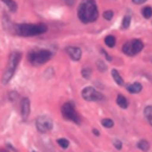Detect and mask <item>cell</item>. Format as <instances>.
I'll return each mask as SVG.
<instances>
[{
  "mask_svg": "<svg viewBox=\"0 0 152 152\" xmlns=\"http://www.w3.org/2000/svg\"><path fill=\"white\" fill-rule=\"evenodd\" d=\"M77 15H78V19L84 24L94 23L99 15V11H97V6L95 1L94 0H81Z\"/></svg>",
  "mask_w": 152,
  "mask_h": 152,
  "instance_id": "obj_1",
  "label": "cell"
},
{
  "mask_svg": "<svg viewBox=\"0 0 152 152\" xmlns=\"http://www.w3.org/2000/svg\"><path fill=\"white\" fill-rule=\"evenodd\" d=\"M48 26L45 24H18L14 25V32L19 36L30 37V36H37L46 32Z\"/></svg>",
  "mask_w": 152,
  "mask_h": 152,
  "instance_id": "obj_2",
  "label": "cell"
},
{
  "mask_svg": "<svg viewBox=\"0 0 152 152\" xmlns=\"http://www.w3.org/2000/svg\"><path fill=\"white\" fill-rule=\"evenodd\" d=\"M21 59V53L19 51H13L11 52L10 57H8V62H7V65L4 70V74H2V78H1V82L5 84V83H8L11 81V78L13 77L15 70H17V66L19 64Z\"/></svg>",
  "mask_w": 152,
  "mask_h": 152,
  "instance_id": "obj_3",
  "label": "cell"
},
{
  "mask_svg": "<svg viewBox=\"0 0 152 152\" xmlns=\"http://www.w3.org/2000/svg\"><path fill=\"white\" fill-rule=\"evenodd\" d=\"M27 57L31 64L38 66L46 63L52 57V53L49 50H36V51H30Z\"/></svg>",
  "mask_w": 152,
  "mask_h": 152,
  "instance_id": "obj_4",
  "label": "cell"
},
{
  "mask_svg": "<svg viewBox=\"0 0 152 152\" xmlns=\"http://www.w3.org/2000/svg\"><path fill=\"white\" fill-rule=\"evenodd\" d=\"M144 48V44L141 40L139 39H132V40H128L122 46V51L125 55L127 56H135L137 53H139Z\"/></svg>",
  "mask_w": 152,
  "mask_h": 152,
  "instance_id": "obj_5",
  "label": "cell"
},
{
  "mask_svg": "<svg viewBox=\"0 0 152 152\" xmlns=\"http://www.w3.org/2000/svg\"><path fill=\"white\" fill-rule=\"evenodd\" d=\"M62 114L65 119L75 122V124H80L81 122V119H80V115L77 114L76 109H75V106L74 103L71 102H65L63 106H62Z\"/></svg>",
  "mask_w": 152,
  "mask_h": 152,
  "instance_id": "obj_6",
  "label": "cell"
},
{
  "mask_svg": "<svg viewBox=\"0 0 152 152\" xmlns=\"http://www.w3.org/2000/svg\"><path fill=\"white\" fill-rule=\"evenodd\" d=\"M36 127H37V129L40 133H46V132H49V131L52 129L53 121L48 115H39L36 119Z\"/></svg>",
  "mask_w": 152,
  "mask_h": 152,
  "instance_id": "obj_7",
  "label": "cell"
},
{
  "mask_svg": "<svg viewBox=\"0 0 152 152\" xmlns=\"http://www.w3.org/2000/svg\"><path fill=\"white\" fill-rule=\"evenodd\" d=\"M82 97L86 101H100L103 99V95L93 87H86L82 90Z\"/></svg>",
  "mask_w": 152,
  "mask_h": 152,
  "instance_id": "obj_8",
  "label": "cell"
},
{
  "mask_svg": "<svg viewBox=\"0 0 152 152\" xmlns=\"http://www.w3.org/2000/svg\"><path fill=\"white\" fill-rule=\"evenodd\" d=\"M30 109H31L30 100H28L27 97H24L23 101H21V108H20L23 120H27V118H28V115H30Z\"/></svg>",
  "mask_w": 152,
  "mask_h": 152,
  "instance_id": "obj_9",
  "label": "cell"
},
{
  "mask_svg": "<svg viewBox=\"0 0 152 152\" xmlns=\"http://www.w3.org/2000/svg\"><path fill=\"white\" fill-rule=\"evenodd\" d=\"M65 51H66V53L69 55V57H70L71 59H74V61H78V59L81 58V56H82V51H81V49L77 48V46H68V48L65 49Z\"/></svg>",
  "mask_w": 152,
  "mask_h": 152,
  "instance_id": "obj_10",
  "label": "cell"
},
{
  "mask_svg": "<svg viewBox=\"0 0 152 152\" xmlns=\"http://www.w3.org/2000/svg\"><path fill=\"white\" fill-rule=\"evenodd\" d=\"M126 89H127V91H128V93H131V94H138V93H140V91H141L142 86H141L140 83L135 82V83L128 84V86L126 87Z\"/></svg>",
  "mask_w": 152,
  "mask_h": 152,
  "instance_id": "obj_11",
  "label": "cell"
},
{
  "mask_svg": "<svg viewBox=\"0 0 152 152\" xmlns=\"http://www.w3.org/2000/svg\"><path fill=\"white\" fill-rule=\"evenodd\" d=\"M116 103H118L119 107L122 108V109H126V108L128 107V101H127V99H126L124 95H121V94H119V95L116 96Z\"/></svg>",
  "mask_w": 152,
  "mask_h": 152,
  "instance_id": "obj_12",
  "label": "cell"
},
{
  "mask_svg": "<svg viewBox=\"0 0 152 152\" xmlns=\"http://www.w3.org/2000/svg\"><path fill=\"white\" fill-rule=\"evenodd\" d=\"M112 76H113V78H114V81H115L116 84H119V86H122V84H124V80H122V77L120 76V74H119L118 70L113 69V70H112Z\"/></svg>",
  "mask_w": 152,
  "mask_h": 152,
  "instance_id": "obj_13",
  "label": "cell"
},
{
  "mask_svg": "<svg viewBox=\"0 0 152 152\" xmlns=\"http://www.w3.org/2000/svg\"><path fill=\"white\" fill-rule=\"evenodd\" d=\"M144 115H145V118L147 119V121L150 122V125L152 126V106L145 107V109H144Z\"/></svg>",
  "mask_w": 152,
  "mask_h": 152,
  "instance_id": "obj_14",
  "label": "cell"
},
{
  "mask_svg": "<svg viewBox=\"0 0 152 152\" xmlns=\"http://www.w3.org/2000/svg\"><path fill=\"white\" fill-rule=\"evenodd\" d=\"M4 4H6V6L10 8L11 12H15L17 11V4L14 0H1Z\"/></svg>",
  "mask_w": 152,
  "mask_h": 152,
  "instance_id": "obj_15",
  "label": "cell"
},
{
  "mask_svg": "<svg viewBox=\"0 0 152 152\" xmlns=\"http://www.w3.org/2000/svg\"><path fill=\"white\" fill-rule=\"evenodd\" d=\"M137 146H138V148H140L141 151H148V148H150V144H148L146 140H140V141H138Z\"/></svg>",
  "mask_w": 152,
  "mask_h": 152,
  "instance_id": "obj_16",
  "label": "cell"
},
{
  "mask_svg": "<svg viewBox=\"0 0 152 152\" xmlns=\"http://www.w3.org/2000/svg\"><path fill=\"white\" fill-rule=\"evenodd\" d=\"M101 124H102V126L106 127V128H112V127L114 126V121H113L112 119H108V118L102 119V120H101Z\"/></svg>",
  "mask_w": 152,
  "mask_h": 152,
  "instance_id": "obj_17",
  "label": "cell"
},
{
  "mask_svg": "<svg viewBox=\"0 0 152 152\" xmlns=\"http://www.w3.org/2000/svg\"><path fill=\"white\" fill-rule=\"evenodd\" d=\"M104 44L107 46H109V48H113L115 45V38H114V36H107L104 38Z\"/></svg>",
  "mask_w": 152,
  "mask_h": 152,
  "instance_id": "obj_18",
  "label": "cell"
},
{
  "mask_svg": "<svg viewBox=\"0 0 152 152\" xmlns=\"http://www.w3.org/2000/svg\"><path fill=\"white\" fill-rule=\"evenodd\" d=\"M142 17L146 18V19H148V18L152 17V8H151L150 6L142 8Z\"/></svg>",
  "mask_w": 152,
  "mask_h": 152,
  "instance_id": "obj_19",
  "label": "cell"
},
{
  "mask_svg": "<svg viewBox=\"0 0 152 152\" xmlns=\"http://www.w3.org/2000/svg\"><path fill=\"white\" fill-rule=\"evenodd\" d=\"M129 24H131V17H129V15H126V17L124 18V20H122V25H121V27H122L124 30H126V28H128Z\"/></svg>",
  "mask_w": 152,
  "mask_h": 152,
  "instance_id": "obj_20",
  "label": "cell"
},
{
  "mask_svg": "<svg viewBox=\"0 0 152 152\" xmlns=\"http://www.w3.org/2000/svg\"><path fill=\"white\" fill-rule=\"evenodd\" d=\"M57 142H58V145H59L62 148H66V147L69 146V141H68V139H64V138L58 139Z\"/></svg>",
  "mask_w": 152,
  "mask_h": 152,
  "instance_id": "obj_21",
  "label": "cell"
},
{
  "mask_svg": "<svg viewBox=\"0 0 152 152\" xmlns=\"http://www.w3.org/2000/svg\"><path fill=\"white\" fill-rule=\"evenodd\" d=\"M113 15H114V13H113V11H110V10L103 12V18H104L106 20H110V19L113 18Z\"/></svg>",
  "mask_w": 152,
  "mask_h": 152,
  "instance_id": "obj_22",
  "label": "cell"
},
{
  "mask_svg": "<svg viewBox=\"0 0 152 152\" xmlns=\"http://www.w3.org/2000/svg\"><path fill=\"white\" fill-rule=\"evenodd\" d=\"M81 72H82V76H83L84 78H89V77H90V75H91V70H90V69H88V68H83Z\"/></svg>",
  "mask_w": 152,
  "mask_h": 152,
  "instance_id": "obj_23",
  "label": "cell"
},
{
  "mask_svg": "<svg viewBox=\"0 0 152 152\" xmlns=\"http://www.w3.org/2000/svg\"><path fill=\"white\" fill-rule=\"evenodd\" d=\"M96 65H97V69H99L100 71H104V70L107 69V68H106V64H104V63H103L101 59L96 62Z\"/></svg>",
  "mask_w": 152,
  "mask_h": 152,
  "instance_id": "obj_24",
  "label": "cell"
},
{
  "mask_svg": "<svg viewBox=\"0 0 152 152\" xmlns=\"http://www.w3.org/2000/svg\"><path fill=\"white\" fill-rule=\"evenodd\" d=\"M8 97H10V100L13 102V101H17L18 100V93H15V91H11L10 93V95H8Z\"/></svg>",
  "mask_w": 152,
  "mask_h": 152,
  "instance_id": "obj_25",
  "label": "cell"
},
{
  "mask_svg": "<svg viewBox=\"0 0 152 152\" xmlns=\"http://www.w3.org/2000/svg\"><path fill=\"white\" fill-rule=\"evenodd\" d=\"M114 146H115V148H116V150H121L122 144H121V141H120V140H115V141H114Z\"/></svg>",
  "mask_w": 152,
  "mask_h": 152,
  "instance_id": "obj_26",
  "label": "cell"
},
{
  "mask_svg": "<svg viewBox=\"0 0 152 152\" xmlns=\"http://www.w3.org/2000/svg\"><path fill=\"white\" fill-rule=\"evenodd\" d=\"M101 52H102V53H103V55L106 56V58H107L108 61H112V57H110V56H109V55H108V53H107V52H106L104 50H101Z\"/></svg>",
  "mask_w": 152,
  "mask_h": 152,
  "instance_id": "obj_27",
  "label": "cell"
},
{
  "mask_svg": "<svg viewBox=\"0 0 152 152\" xmlns=\"http://www.w3.org/2000/svg\"><path fill=\"white\" fill-rule=\"evenodd\" d=\"M134 4H142V2H145L146 0H132Z\"/></svg>",
  "mask_w": 152,
  "mask_h": 152,
  "instance_id": "obj_28",
  "label": "cell"
},
{
  "mask_svg": "<svg viewBox=\"0 0 152 152\" xmlns=\"http://www.w3.org/2000/svg\"><path fill=\"white\" fill-rule=\"evenodd\" d=\"M93 133H94V134H95V135H96V137H99V135H100V132H99V131H97V129H95V128H94V129H93Z\"/></svg>",
  "mask_w": 152,
  "mask_h": 152,
  "instance_id": "obj_29",
  "label": "cell"
},
{
  "mask_svg": "<svg viewBox=\"0 0 152 152\" xmlns=\"http://www.w3.org/2000/svg\"><path fill=\"white\" fill-rule=\"evenodd\" d=\"M65 2H66L68 5H72V4L75 2V0H65Z\"/></svg>",
  "mask_w": 152,
  "mask_h": 152,
  "instance_id": "obj_30",
  "label": "cell"
},
{
  "mask_svg": "<svg viewBox=\"0 0 152 152\" xmlns=\"http://www.w3.org/2000/svg\"><path fill=\"white\" fill-rule=\"evenodd\" d=\"M0 152H7V150H5V148H0Z\"/></svg>",
  "mask_w": 152,
  "mask_h": 152,
  "instance_id": "obj_31",
  "label": "cell"
},
{
  "mask_svg": "<svg viewBox=\"0 0 152 152\" xmlns=\"http://www.w3.org/2000/svg\"><path fill=\"white\" fill-rule=\"evenodd\" d=\"M32 152H37V151H32Z\"/></svg>",
  "mask_w": 152,
  "mask_h": 152,
  "instance_id": "obj_32",
  "label": "cell"
}]
</instances>
